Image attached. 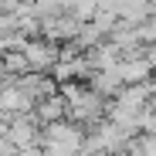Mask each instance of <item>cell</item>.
Listing matches in <instances>:
<instances>
[{"label":"cell","instance_id":"6da1fadb","mask_svg":"<svg viewBox=\"0 0 156 156\" xmlns=\"http://www.w3.org/2000/svg\"><path fill=\"white\" fill-rule=\"evenodd\" d=\"M7 143H10L14 149H31V143H34V126H31V122H10V126H7Z\"/></svg>","mask_w":156,"mask_h":156},{"label":"cell","instance_id":"7a4b0ae2","mask_svg":"<svg viewBox=\"0 0 156 156\" xmlns=\"http://www.w3.org/2000/svg\"><path fill=\"white\" fill-rule=\"evenodd\" d=\"M55 58H58L55 48H48V44H27V48H24V61H27V68H48Z\"/></svg>","mask_w":156,"mask_h":156},{"label":"cell","instance_id":"5b68a950","mask_svg":"<svg viewBox=\"0 0 156 156\" xmlns=\"http://www.w3.org/2000/svg\"><path fill=\"white\" fill-rule=\"evenodd\" d=\"M4 65H7L10 71H24V68H27V61H24V55H7V58H4Z\"/></svg>","mask_w":156,"mask_h":156},{"label":"cell","instance_id":"277c9868","mask_svg":"<svg viewBox=\"0 0 156 156\" xmlns=\"http://www.w3.org/2000/svg\"><path fill=\"white\" fill-rule=\"evenodd\" d=\"M65 112H68V105H65L61 95H51V98L41 102V119H44V122H58Z\"/></svg>","mask_w":156,"mask_h":156},{"label":"cell","instance_id":"3957f363","mask_svg":"<svg viewBox=\"0 0 156 156\" xmlns=\"http://www.w3.org/2000/svg\"><path fill=\"white\" fill-rule=\"evenodd\" d=\"M115 71H119V78H122L126 85H136V82H143V78L149 75V65L146 61H122Z\"/></svg>","mask_w":156,"mask_h":156}]
</instances>
